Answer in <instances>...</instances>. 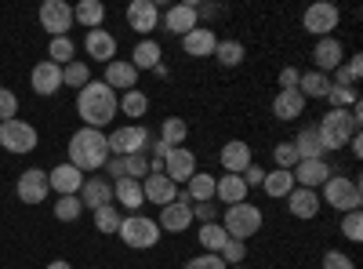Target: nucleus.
Segmentation results:
<instances>
[{
	"mask_svg": "<svg viewBox=\"0 0 363 269\" xmlns=\"http://www.w3.org/2000/svg\"><path fill=\"white\" fill-rule=\"evenodd\" d=\"M15 113H18V99H15V92L0 87V121H11Z\"/></svg>",
	"mask_w": 363,
	"mask_h": 269,
	"instance_id": "nucleus-52",
	"label": "nucleus"
},
{
	"mask_svg": "<svg viewBox=\"0 0 363 269\" xmlns=\"http://www.w3.org/2000/svg\"><path fill=\"white\" fill-rule=\"evenodd\" d=\"M196 241L203 244V251H211V255H218V251L225 248V241H229V233L222 229V222H207V226H200V233H196Z\"/></svg>",
	"mask_w": 363,
	"mask_h": 269,
	"instance_id": "nucleus-36",
	"label": "nucleus"
},
{
	"mask_svg": "<svg viewBox=\"0 0 363 269\" xmlns=\"http://www.w3.org/2000/svg\"><path fill=\"white\" fill-rule=\"evenodd\" d=\"M298 77H301V73H298L294 66H284V70H280V92H298Z\"/></svg>",
	"mask_w": 363,
	"mask_h": 269,
	"instance_id": "nucleus-54",
	"label": "nucleus"
},
{
	"mask_svg": "<svg viewBox=\"0 0 363 269\" xmlns=\"http://www.w3.org/2000/svg\"><path fill=\"white\" fill-rule=\"evenodd\" d=\"M338 4H327V0H316L313 8H306V15H301V26H306V33L313 37H330V29H338Z\"/></svg>",
	"mask_w": 363,
	"mask_h": 269,
	"instance_id": "nucleus-10",
	"label": "nucleus"
},
{
	"mask_svg": "<svg viewBox=\"0 0 363 269\" xmlns=\"http://www.w3.org/2000/svg\"><path fill=\"white\" fill-rule=\"evenodd\" d=\"M157 226H160V233H186V229L193 226V200H189L186 190H182L167 207H160Z\"/></svg>",
	"mask_w": 363,
	"mask_h": 269,
	"instance_id": "nucleus-9",
	"label": "nucleus"
},
{
	"mask_svg": "<svg viewBox=\"0 0 363 269\" xmlns=\"http://www.w3.org/2000/svg\"><path fill=\"white\" fill-rule=\"evenodd\" d=\"M0 146L8 153H33L37 149V128L11 116V121H0Z\"/></svg>",
	"mask_w": 363,
	"mask_h": 269,
	"instance_id": "nucleus-8",
	"label": "nucleus"
},
{
	"mask_svg": "<svg viewBox=\"0 0 363 269\" xmlns=\"http://www.w3.org/2000/svg\"><path fill=\"white\" fill-rule=\"evenodd\" d=\"M327 92H330L327 73L309 70V73H301V77H298V95H301V99H327Z\"/></svg>",
	"mask_w": 363,
	"mask_h": 269,
	"instance_id": "nucleus-34",
	"label": "nucleus"
},
{
	"mask_svg": "<svg viewBox=\"0 0 363 269\" xmlns=\"http://www.w3.org/2000/svg\"><path fill=\"white\" fill-rule=\"evenodd\" d=\"M272 160H277L280 171H294V164H298L294 142H277V146H272Z\"/></svg>",
	"mask_w": 363,
	"mask_h": 269,
	"instance_id": "nucleus-46",
	"label": "nucleus"
},
{
	"mask_svg": "<svg viewBox=\"0 0 363 269\" xmlns=\"http://www.w3.org/2000/svg\"><path fill=\"white\" fill-rule=\"evenodd\" d=\"M335 73H338V77H335V84L352 87V84L359 80V73H363V58H359V55H349V58H345V66H338Z\"/></svg>",
	"mask_w": 363,
	"mask_h": 269,
	"instance_id": "nucleus-45",
	"label": "nucleus"
},
{
	"mask_svg": "<svg viewBox=\"0 0 363 269\" xmlns=\"http://www.w3.org/2000/svg\"><path fill=\"white\" fill-rule=\"evenodd\" d=\"M73 55H77V44H73L69 37H51V44H48V62H55V66H69V62H73Z\"/></svg>",
	"mask_w": 363,
	"mask_h": 269,
	"instance_id": "nucleus-38",
	"label": "nucleus"
},
{
	"mask_svg": "<svg viewBox=\"0 0 363 269\" xmlns=\"http://www.w3.org/2000/svg\"><path fill=\"white\" fill-rule=\"evenodd\" d=\"M84 51L95 58V62L109 66L113 58H116V37L109 33V29H87V37H84Z\"/></svg>",
	"mask_w": 363,
	"mask_h": 269,
	"instance_id": "nucleus-19",
	"label": "nucleus"
},
{
	"mask_svg": "<svg viewBox=\"0 0 363 269\" xmlns=\"http://www.w3.org/2000/svg\"><path fill=\"white\" fill-rule=\"evenodd\" d=\"M320 190H323V193H320V204L335 207L338 215H345V212H359V204H363V190H359V182H356V178H349V175H338V171L330 175Z\"/></svg>",
	"mask_w": 363,
	"mask_h": 269,
	"instance_id": "nucleus-4",
	"label": "nucleus"
},
{
	"mask_svg": "<svg viewBox=\"0 0 363 269\" xmlns=\"http://www.w3.org/2000/svg\"><path fill=\"white\" fill-rule=\"evenodd\" d=\"M124 175H128V178H135V182H142V178L149 175V153L124 157Z\"/></svg>",
	"mask_w": 363,
	"mask_h": 269,
	"instance_id": "nucleus-48",
	"label": "nucleus"
},
{
	"mask_svg": "<svg viewBox=\"0 0 363 269\" xmlns=\"http://www.w3.org/2000/svg\"><path fill=\"white\" fill-rule=\"evenodd\" d=\"M116 236L124 241L131 251H149V248H157L160 244V226H157V219H145V215H124L120 219V229H116Z\"/></svg>",
	"mask_w": 363,
	"mask_h": 269,
	"instance_id": "nucleus-5",
	"label": "nucleus"
},
{
	"mask_svg": "<svg viewBox=\"0 0 363 269\" xmlns=\"http://www.w3.org/2000/svg\"><path fill=\"white\" fill-rule=\"evenodd\" d=\"M186 135H189V124L182 121V116H167V121L160 124V142H167L171 149L186 142Z\"/></svg>",
	"mask_w": 363,
	"mask_h": 269,
	"instance_id": "nucleus-40",
	"label": "nucleus"
},
{
	"mask_svg": "<svg viewBox=\"0 0 363 269\" xmlns=\"http://www.w3.org/2000/svg\"><path fill=\"white\" fill-rule=\"evenodd\" d=\"M291 175H294V186H301V190H316V193H320V186H323L335 171H330L327 160H298Z\"/></svg>",
	"mask_w": 363,
	"mask_h": 269,
	"instance_id": "nucleus-17",
	"label": "nucleus"
},
{
	"mask_svg": "<svg viewBox=\"0 0 363 269\" xmlns=\"http://www.w3.org/2000/svg\"><path fill=\"white\" fill-rule=\"evenodd\" d=\"M40 26L48 29L51 37H69V29H73V4H66V0H44V4H40Z\"/></svg>",
	"mask_w": 363,
	"mask_h": 269,
	"instance_id": "nucleus-11",
	"label": "nucleus"
},
{
	"mask_svg": "<svg viewBox=\"0 0 363 269\" xmlns=\"http://www.w3.org/2000/svg\"><path fill=\"white\" fill-rule=\"evenodd\" d=\"M359 116H363V106L359 102L352 109H327L320 116L316 131H320V142H323L327 153H335V149L349 146V138L359 135Z\"/></svg>",
	"mask_w": 363,
	"mask_h": 269,
	"instance_id": "nucleus-2",
	"label": "nucleus"
},
{
	"mask_svg": "<svg viewBox=\"0 0 363 269\" xmlns=\"http://www.w3.org/2000/svg\"><path fill=\"white\" fill-rule=\"evenodd\" d=\"M291 142H294V153H298V160H327V149H323V142H320L316 124H313V128H301Z\"/></svg>",
	"mask_w": 363,
	"mask_h": 269,
	"instance_id": "nucleus-27",
	"label": "nucleus"
},
{
	"mask_svg": "<svg viewBox=\"0 0 363 269\" xmlns=\"http://www.w3.org/2000/svg\"><path fill=\"white\" fill-rule=\"evenodd\" d=\"M77 113H80L84 128L102 131L113 116L120 113L116 92H113V87H106L102 80H91L87 87H80V92H77Z\"/></svg>",
	"mask_w": 363,
	"mask_h": 269,
	"instance_id": "nucleus-1",
	"label": "nucleus"
},
{
	"mask_svg": "<svg viewBox=\"0 0 363 269\" xmlns=\"http://www.w3.org/2000/svg\"><path fill=\"white\" fill-rule=\"evenodd\" d=\"M215 200H222V204H244V200H247L244 178H240V175H222V178H215Z\"/></svg>",
	"mask_w": 363,
	"mask_h": 269,
	"instance_id": "nucleus-30",
	"label": "nucleus"
},
{
	"mask_svg": "<svg viewBox=\"0 0 363 269\" xmlns=\"http://www.w3.org/2000/svg\"><path fill=\"white\" fill-rule=\"evenodd\" d=\"M229 269H244V265H229Z\"/></svg>",
	"mask_w": 363,
	"mask_h": 269,
	"instance_id": "nucleus-60",
	"label": "nucleus"
},
{
	"mask_svg": "<svg viewBox=\"0 0 363 269\" xmlns=\"http://www.w3.org/2000/svg\"><path fill=\"white\" fill-rule=\"evenodd\" d=\"M48 186H51L58 197H77L80 186H84V171L66 160V164H58V168L48 171Z\"/></svg>",
	"mask_w": 363,
	"mask_h": 269,
	"instance_id": "nucleus-16",
	"label": "nucleus"
},
{
	"mask_svg": "<svg viewBox=\"0 0 363 269\" xmlns=\"http://www.w3.org/2000/svg\"><path fill=\"white\" fill-rule=\"evenodd\" d=\"M262 190H265L272 200H287V193L294 190V175L272 168V171H265V178H262Z\"/></svg>",
	"mask_w": 363,
	"mask_h": 269,
	"instance_id": "nucleus-32",
	"label": "nucleus"
},
{
	"mask_svg": "<svg viewBox=\"0 0 363 269\" xmlns=\"http://www.w3.org/2000/svg\"><path fill=\"white\" fill-rule=\"evenodd\" d=\"M215 44H218V37H215V29H207V26H196L193 33L182 37V51H186L189 58H207V55H215Z\"/></svg>",
	"mask_w": 363,
	"mask_h": 269,
	"instance_id": "nucleus-25",
	"label": "nucleus"
},
{
	"mask_svg": "<svg viewBox=\"0 0 363 269\" xmlns=\"http://www.w3.org/2000/svg\"><path fill=\"white\" fill-rule=\"evenodd\" d=\"M349 149H352V157H363V138L352 135V138H349Z\"/></svg>",
	"mask_w": 363,
	"mask_h": 269,
	"instance_id": "nucleus-58",
	"label": "nucleus"
},
{
	"mask_svg": "<svg viewBox=\"0 0 363 269\" xmlns=\"http://www.w3.org/2000/svg\"><path fill=\"white\" fill-rule=\"evenodd\" d=\"M160 58H164L160 44H157L153 37H142V40L135 44V51H131V66H135L138 73H142V70H157Z\"/></svg>",
	"mask_w": 363,
	"mask_h": 269,
	"instance_id": "nucleus-29",
	"label": "nucleus"
},
{
	"mask_svg": "<svg viewBox=\"0 0 363 269\" xmlns=\"http://www.w3.org/2000/svg\"><path fill=\"white\" fill-rule=\"evenodd\" d=\"M193 219H200V226H207V222H218V204H215V200L193 204Z\"/></svg>",
	"mask_w": 363,
	"mask_h": 269,
	"instance_id": "nucleus-51",
	"label": "nucleus"
},
{
	"mask_svg": "<svg viewBox=\"0 0 363 269\" xmlns=\"http://www.w3.org/2000/svg\"><path fill=\"white\" fill-rule=\"evenodd\" d=\"M29 84H33V92L37 95H55V92H62V66H55V62H37L33 73H29Z\"/></svg>",
	"mask_w": 363,
	"mask_h": 269,
	"instance_id": "nucleus-21",
	"label": "nucleus"
},
{
	"mask_svg": "<svg viewBox=\"0 0 363 269\" xmlns=\"http://www.w3.org/2000/svg\"><path fill=\"white\" fill-rule=\"evenodd\" d=\"M342 233H345V241L359 244L363 241V215L359 212H345L342 215Z\"/></svg>",
	"mask_w": 363,
	"mask_h": 269,
	"instance_id": "nucleus-47",
	"label": "nucleus"
},
{
	"mask_svg": "<svg viewBox=\"0 0 363 269\" xmlns=\"http://www.w3.org/2000/svg\"><path fill=\"white\" fill-rule=\"evenodd\" d=\"M244 55H247V48L240 40H218L215 44V58H218V66H225V70L240 66V62H244Z\"/></svg>",
	"mask_w": 363,
	"mask_h": 269,
	"instance_id": "nucleus-37",
	"label": "nucleus"
},
{
	"mask_svg": "<svg viewBox=\"0 0 363 269\" xmlns=\"http://www.w3.org/2000/svg\"><path fill=\"white\" fill-rule=\"evenodd\" d=\"M106 178H109V182L128 178V175H124V157H109V160H106Z\"/></svg>",
	"mask_w": 363,
	"mask_h": 269,
	"instance_id": "nucleus-55",
	"label": "nucleus"
},
{
	"mask_svg": "<svg viewBox=\"0 0 363 269\" xmlns=\"http://www.w3.org/2000/svg\"><path fill=\"white\" fill-rule=\"evenodd\" d=\"M164 175L171 178L174 186H186L189 178L196 175V157H193V149L174 146L171 153H167V160H164Z\"/></svg>",
	"mask_w": 363,
	"mask_h": 269,
	"instance_id": "nucleus-13",
	"label": "nucleus"
},
{
	"mask_svg": "<svg viewBox=\"0 0 363 269\" xmlns=\"http://www.w3.org/2000/svg\"><path fill=\"white\" fill-rule=\"evenodd\" d=\"M218 160H222L225 175H244V168L255 164V160H251V146H247L244 138L225 142V146H222V153H218Z\"/></svg>",
	"mask_w": 363,
	"mask_h": 269,
	"instance_id": "nucleus-22",
	"label": "nucleus"
},
{
	"mask_svg": "<svg viewBox=\"0 0 363 269\" xmlns=\"http://www.w3.org/2000/svg\"><path fill=\"white\" fill-rule=\"evenodd\" d=\"M80 204L91 207V212H99V207L113 204V182L106 175H91L84 178V186H80Z\"/></svg>",
	"mask_w": 363,
	"mask_h": 269,
	"instance_id": "nucleus-18",
	"label": "nucleus"
},
{
	"mask_svg": "<svg viewBox=\"0 0 363 269\" xmlns=\"http://www.w3.org/2000/svg\"><path fill=\"white\" fill-rule=\"evenodd\" d=\"M48 269H73L66 258H55V262H48Z\"/></svg>",
	"mask_w": 363,
	"mask_h": 269,
	"instance_id": "nucleus-59",
	"label": "nucleus"
},
{
	"mask_svg": "<svg viewBox=\"0 0 363 269\" xmlns=\"http://www.w3.org/2000/svg\"><path fill=\"white\" fill-rule=\"evenodd\" d=\"M80 212H84L80 197H58V200H55V219H58V222H77Z\"/></svg>",
	"mask_w": 363,
	"mask_h": 269,
	"instance_id": "nucleus-43",
	"label": "nucleus"
},
{
	"mask_svg": "<svg viewBox=\"0 0 363 269\" xmlns=\"http://www.w3.org/2000/svg\"><path fill=\"white\" fill-rule=\"evenodd\" d=\"M102 18H106L102 0H80V4H73V22H80L87 29H102Z\"/></svg>",
	"mask_w": 363,
	"mask_h": 269,
	"instance_id": "nucleus-33",
	"label": "nucleus"
},
{
	"mask_svg": "<svg viewBox=\"0 0 363 269\" xmlns=\"http://www.w3.org/2000/svg\"><path fill=\"white\" fill-rule=\"evenodd\" d=\"M222 229L233 236V241H251V236L262 229V207L255 204H229L222 215Z\"/></svg>",
	"mask_w": 363,
	"mask_h": 269,
	"instance_id": "nucleus-6",
	"label": "nucleus"
},
{
	"mask_svg": "<svg viewBox=\"0 0 363 269\" xmlns=\"http://www.w3.org/2000/svg\"><path fill=\"white\" fill-rule=\"evenodd\" d=\"M109 138V157H135V153H149V128L145 124H124L116 128Z\"/></svg>",
	"mask_w": 363,
	"mask_h": 269,
	"instance_id": "nucleus-7",
	"label": "nucleus"
},
{
	"mask_svg": "<svg viewBox=\"0 0 363 269\" xmlns=\"http://www.w3.org/2000/svg\"><path fill=\"white\" fill-rule=\"evenodd\" d=\"M342 58H345V48H342V40H335V37H320V40H316V48H313V62H316V73L338 70V66H342Z\"/></svg>",
	"mask_w": 363,
	"mask_h": 269,
	"instance_id": "nucleus-23",
	"label": "nucleus"
},
{
	"mask_svg": "<svg viewBox=\"0 0 363 269\" xmlns=\"http://www.w3.org/2000/svg\"><path fill=\"white\" fill-rule=\"evenodd\" d=\"M182 269H225V262H222V255H211V251H203V255L189 258Z\"/></svg>",
	"mask_w": 363,
	"mask_h": 269,
	"instance_id": "nucleus-50",
	"label": "nucleus"
},
{
	"mask_svg": "<svg viewBox=\"0 0 363 269\" xmlns=\"http://www.w3.org/2000/svg\"><path fill=\"white\" fill-rule=\"evenodd\" d=\"M142 193L149 204H157V207H167L174 197H178V186L171 182L167 175H145L142 178Z\"/></svg>",
	"mask_w": 363,
	"mask_h": 269,
	"instance_id": "nucleus-24",
	"label": "nucleus"
},
{
	"mask_svg": "<svg viewBox=\"0 0 363 269\" xmlns=\"http://www.w3.org/2000/svg\"><path fill=\"white\" fill-rule=\"evenodd\" d=\"M106 87H113V92H135L138 87V70L128 62V58H113V62L106 66Z\"/></svg>",
	"mask_w": 363,
	"mask_h": 269,
	"instance_id": "nucleus-20",
	"label": "nucleus"
},
{
	"mask_svg": "<svg viewBox=\"0 0 363 269\" xmlns=\"http://www.w3.org/2000/svg\"><path fill=\"white\" fill-rule=\"evenodd\" d=\"M120 219H124V215L116 212V204H106V207H99V212H95V229L99 233H116L120 229Z\"/></svg>",
	"mask_w": 363,
	"mask_h": 269,
	"instance_id": "nucleus-44",
	"label": "nucleus"
},
{
	"mask_svg": "<svg viewBox=\"0 0 363 269\" xmlns=\"http://www.w3.org/2000/svg\"><path fill=\"white\" fill-rule=\"evenodd\" d=\"M301 109H306V99L298 92H280L272 99V116H277V121H298Z\"/></svg>",
	"mask_w": 363,
	"mask_h": 269,
	"instance_id": "nucleus-31",
	"label": "nucleus"
},
{
	"mask_svg": "<svg viewBox=\"0 0 363 269\" xmlns=\"http://www.w3.org/2000/svg\"><path fill=\"white\" fill-rule=\"evenodd\" d=\"M113 204L116 207H128L131 215H138V207L145 204L142 182H135V178H120V182H113Z\"/></svg>",
	"mask_w": 363,
	"mask_h": 269,
	"instance_id": "nucleus-28",
	"label": "nucleus"
},
{
	"mask_svg": "<svg viewBox=\"0 0 363 269\" xmlns=\"http://www.w3.org/2000/svg\"><path fill=\"white\" fill-rule=\"evenodd\" d=\"M109 160V138L95 128H80L69 138V164L80 171H102Z\"/></svg>",
	"mask_w": 363,
	"mask_h": 269,
	"instance_id": "nucleus-3",
	"label": "nucleus"
},
{
	"mask_svg": "<svg viewBox=\"0 0 363 269\" xmlns=\"http://www.w3.org/2000/svg\"><path fill=\"white\" fill-rule=\"evenodd\" d=\"M164 29L167 33H174V37H186V33H193V29L200 26L196 22V4L193 0H182V4H171L167 11H164Z\"/></svg>",
	"mask_w": 363,
	"mask_h": 269,
	"instance_id": "nucleus-14",
	"label": "nucleus"
},
{
	"mask_svg": "<svg viewBox=\"0 0 363 269\" xmlns=\"http://www.w3.org/2000/svg\"><path fill=\"white\" fill-rule=\"evenodd\" d=\"M91 84V70H87V62H80V58H73L69 66H62V87H87Z\"/></svg>",
	"mask_w": 363,
	"mask_h": 269,
	"instance_id": "nucleus-41",
	"label": "nucleus"
},
{
	"mask_svg": "<svg viewBox=\"0 0 363 269\" xmlns=\"http://www.w3.org/2000/svg\"><path fill=\"white\" fill-rule=\"evenodd\" d=\"M215 15H222L218 4H196V22H200V18H215Z\"/></svg>",
	"mask_w": 363,
	"mask_h": 269,
	"instance_id": "nucleus-57",
	"label": "nucleus"
},
{
	"mask_svg": "<svg viewBox=\"0 0 363 269\" xmlns=\"http://www.w3.org/2000/svg\"><path fill=\"white\" fill-rule=\"evenodd\" d=\"M128 26L135 29V33H142V37L153 33V29L160 26L157 0H135V4H128Z\"/></svg>",
	"mask_w": 363,
	"mask_h": 269,
	"instance_id": "nucleus-15",
	"label": "nucleus"
},
{
	"mask_svg": "<svg viewBox=\"0 0 363 269\" xmlns=\"http://www.w3.org/2000/svg\"><path fill=\"white\" fill-rule=\"evenodd\" d=\"M218 255H222V262H229V265H240V262H244V255H247V244H244V241H233V236H229V241H225V248H222Z\"/></svg>",
	"mask_w": 363,
	"mask_h": 269,
	"instance_id": "nucleus-49",
	"label": "nucleus"
},
{
	"mask_svg": "<svg viewBox=\"0 0 363 269\" xmlns=\"http://www.w3.org/2000/svg\"><path fill=\"white\" fill-rule=\"evenodd\" d=\"M116 102H120V113H124V116H145L149 113V95L138 92V87H135V92H124Z\"/></svg>",
	"mask_w": 363,
	"mask_h": 269,
	"instance_id": "nucleus-39",
	"label": "nucleus"
},
{
	"mask_svg": "<svg viewBox=\"0 0 363 269\" xmlns=\"http://www.w3.org/2000/svg\"><path fill=\"white\" fill-rule=\"evenodd\" d=\"M287 207H291V215L294 219H316L320 215V193L316 190H301V186H294L291 193H287Z\"/></svg>",
	"mask_w": 363,
	"mask_h": 269,
	"instance_id": "nucleus-26",
	"label": "nucleus"
},
{
	"mask_svg": "<svg viewBox=\"0 0 363 269\" xmlns=\"http://www.w3.org/2000/svg\"><path fill=\"white\" fill-rule=\"evenodd\" d=\"M323 269H356V262L345 251H327L323 255Z\"/></svg>",
	"mask_w": 363,
	"mask_h": 269,
	"instance_id": "nucleus-53",
	"label": "nucleus"
},
{
	"mask_svg": "<svg viewBox=\"0 0 363 269\" xmlns=\"http://www.w3.org/2000/svg\"><path fill=\"white\" fill-rule=\"evenodd\" d=\"M240 178H244V186L251 190V186H262V178H265V168H258V164H247L244 168V175H240Z\"/></svg>",
	"mask_w": 363,
	"mask_h": 269,
	"instance_id": "nucleus-56",
	"label": "nucleus"
},
{
	"mask_svg": "<svg viewBox=\"0 0 363 269\" xmlns=\"http://www.w3.org/2000/svg\"><path fill=\"white\" fill-rule=\"evenodd\" d=\"M15 193H18V200H22V204H44V200H48V193H51V186H48V171H40V168L22 171V175H18Z\"/></svg>",
	"mask_w": 363,
	"mask_h": 269,
	"instance_id": "nucleus-12",
	"label": "nucleus"
},
{
	"mask_svg": "<svg viewBox=\"0 0 363 269\" xmlns=\"http://www.w3.org/2000/svg\"><path fill=\"white\" fill-rule=\"evenodd\" d=\"M186 193L193 204H203V200H215V175H207V171H196L189 182H186Z\"/></svg>",
	"mask_w": 363,
	"mask_h": 269,
	"instance_id": "nucleus-35",
	"label": "nucleus"
},
{
	"mask_svg": "<svg viewBox=\"0 0 363 269\" xmlns=\"http://www.w3.org/2000/svg\"><path fill=\"white\" fill-rule=\"evenodd\" d=\"M327 102H330V109H352V106L359 102V95H356V87H345V84H330Z\"/></svg>",
	"mask_w": 363,
	"mask_h": 269,
	"instance_id": "nucleus-42",
	"label": "nucleus"
}]
</instances>
